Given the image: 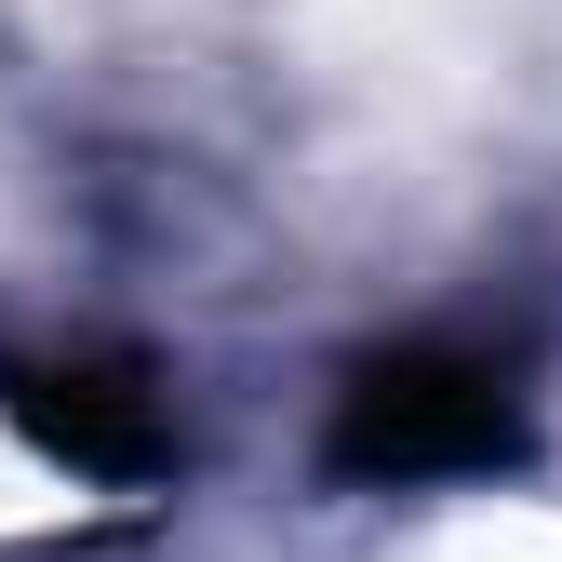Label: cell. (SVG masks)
<instances>
[{
    "label": "cell",
    "instance_id": "cell-1",
    "mask_svg": "<svg viewBox=\"0 0 562 562\" xmlns=\"http://www.w3.org/2000/svg\"><path fill=\"white\" fill-rule=\"evenodd\" d=\"M509 362L469 335H415V348H375L335 402V469L348 482H429V469H482L509 456Z\"/></svg>",
    "mask_w": 562,
    "mask_h": 562
},
{
    "label": "cell",
    "instance_id": "cell-2",
    "mask_svg": "<svg viewBox=\"0 0 562 562\" xmlns=\"http://www.w3.org/2000/svg\"><path fill=\"white\" fill-rule=\"evenodd\" d=\"M0 402L27 415V429L67 456V469H161V389L134 362H94V348H27V362H0Z\"/></svg>",
    "mask_w": 562,
    "mask_h": 562
}]
</instances>
